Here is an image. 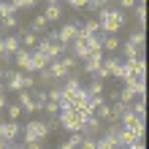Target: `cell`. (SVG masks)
Instances as JSON below:
<instances>
[{
    "label": "cell",
    "mask_w": 149,
    "mask_h": 149,
    "mask_svg": "<svg viewBox=\"0 0 149 149\" xmlns=\"http://www.w3.org/2000/svg\"><path fill=\"white\" fill-rule=\"evenodd\" d=\"M117 3H119V11H122V8H133L136 0H117Z\"/></svg>",
    "instance_id": "cell-42"
},
{
    "label": "cell",
    "mask_w": 149,
    "mask_h": 149,
    "mask_svg": "<svg viewBox=\"0 0 149 149\" xmlns=\"http://www.w3.org/2000/svg\"><path fill=\"white\" fill-rule=\"evenodd\" d=\"M122 65H125L127 73H133V76H138V79H144V73H146V63H144L141 57H136V60H122Z\"/></svg>",
    "instance_id": "cell-9"
},
{
    "label": "cell",
    "mask_w": 149,
    "mask_h": 149,
    "mask_svg": "<svg viewBox=\"0 0 149 149\" xmlns=\"http://www.w3.org/2000/svg\"><path fill=\"white\" fill-rule=\"evenodd\" d=\"M0 27H3V30H16V27H19V19H16V14L3 16V19H0Z\"/></svg>",
    "instance_id": "cell-23"
},
{
    "label": "cell",
    "mask_w": 149,
    "mask_h": 149,
    "mask_svg": "<svg viewBox=\"0 0 149 149\" xmlns=\"http://www.w3.org/2000/svg\"><path fill=\"white\" fill-rule=\"evenodd\" d=\"M95 149H119V146H117V141H114V138L100 136V138H95Z\"/></svg>",
    "instance_id": "cell-22"
},
{
    "label": "cell",
    "mask_w": 149,
    "mask_h": 149,
    "mask_svg": "<svg viewBox=\"0 0 149 149\" xmlns=\"http://www.w3.org/2000/svg\"><path fill=\"white\" fill-rule=\"evenodd\" d=\"M6 114H8V119H11V122H16V119L22 117V109H19V103H8V106H6Z\"/></svg>",
    "instance_id": "cell-27"
},
{
    "label": "cell",
    "mask_w": 149,
    "mask_h": 149,
    "mask_svg": "<svg viewBox=\"0 0 149 149\" xmlns=\"http://www.w3.org/2000/svg\"><path fill=\"white\" fill-rule=\"evenodd\" d=\"M6 106H8V100H6V95H0V111H6Z\"/></svg>",
    "instance_id": "cell-47"
},
{
    "label": "cell",
    "mask_w": 149,
    "mask_h": 149,
    "mask_svg": "<svg viewBox=\"0 0 149 149\" xmlns=\"http://www.w3.org/2000/svg\"><path fill=\"white\" fill-rule=\"evenodd\" d=\"M0 149H8V141H3V138H0Z\"/></svg>",
    "instance_id": "cell-49"
},
{
    "label": "cell",
    "mask_w": 149,
    "mask_h": 149,
    "mask_svg": "<svg viewBox=\"0 0 149 149\" xmlns=\"http://www.w3.org/2000/svg\"><path fill=\"white\" fill-rule=\"evenodd\" d=\"M52 136V127L46 125V122H41V119H33L24 125V144L27 141H43V138H49Z\"/></svg>",
    "instance_id": "cell-1"
},
{
    "label": "cell",
    "mask_w": 149,
    "mask_h": 149,
    "mask_svg": "<svg viewBox=\"0 0 149 149\" xmlns=\"http://www.w3.org/2000/svg\"><path fill=\"white\" fill-rule=\"evenodd\" d=\"M136 3H141V6H144V3H146V0H136Z\"/></svg>",
    "instance_id": "cell-53"
},
{
    "label": "cell",
    "mask_w": 149,
    "mask_h": 149,
    "mask_svg": "<svg viewBox=\"0 0 149 149\" xmlns=\"http://www.w3.org/2000/svg\"><path fill=\"white\" fill-rule=\"evenodd\" d=\"M119 149H144V141H136V144H130V146H119Z\"/></svg>",
    "instance_id": "cell-45"
},
{
    "label": "cell",
    "mask_w": 149,
    "mask_h": 149,
    "mask_svg": "<svg viewBox=\"0 0 149 149\" xmlns=\"http://www.w3.org/2000/svg\"><path fill=\"white\" fill-rule=\"evenodd\" d=\"M49 81H54V79H52V73L46 71V68H43V71H38V73H36V84H49Z\"/></svg>",
    "instance_id": "cell-34"
},
{
    "label": "cell",
    "mask_w": 149,
    "mask_h": 149,
    "mask_svg": "<svg viewBox=\"0 0 149 149\" xmlns=\"http://www.w3.org/2000/svg\"><path fill=\"white\" fill-rule=\"evenodd\" d=\"M49 63L52 60L43 54V52H30V73H38V71H43V68H49Z\"/></svg>",
    "instance_id": "cell-8"
},
{
    "label": "cell",
    "mask_w": 149,
    "mask_h": 149,
    "mask_svg": "<svg viewBox=\"0 0 149 149\" xmlns=\"http://www.w3.org/2000/svg\"><path fill=\"white\" fill-rule=\"evenodd\" d=\"M0 71H3V68H0Z\"/></svg>",
    "instance_id": "cell-54"
},
{
    "label": "cell",
    "mask_w": 149,
    "mask_h": 149,
    "mask_svg": "<svg viewBox=\"0 0 149 149\" xmlns=\"http://www.w3.org/2000/svg\"><path fill=\"white\" fill-rule=\"evenodd\" d=\"M127 109H130V111H133V114H136V117H141V119H144V114H146V103H144V95H141V98H138L136 103H130V106H127Z\"/></svg>",
    "instance_id": "cell-24"
},
{
    "label": "cell",
    "mask_w": 149,
    "mask_h": 149,
    "mask_svg": "<svg viewBox=\"0 0 149 149\" xmlns=\"http://www.w3.org/2000/svg\"><path fill=\"white\" fill-rule=\"evenodd\" d=\"M127 43H133V46H138V49H141V46H144V30H138V33H130Z\"/></svg>",
    "instance_id": "cell-33"
},
{
    "label": "cell",
    "mask_w": 149,
    "mask_h": 149,
    "mask_svg": "<svg viewBox=\"0 0 149 149\" xmlns=\"http://www.w3.org/2000/svg\"><path fill=\"white\" fill-rule=\"evenodd\" d=\"M8 14H16V11H14V6H11V3H6V0H0V19H3V16H8Z\"/></svg>",
    "instance_id": "cell-38"
},
{
    "label": "cell",
    "mask_w": 149,
    "mask_h": 149,
    "mask_svg": "<svg viewBox=\"0 0 149 149\" xmlns=\"http://www.w3.org/2000/svg\"><path fill=\"white\" fill-rule=\"evenodd\" d=\"M24 149H43V141H27Z\"/></svg>",
    "instance_id": "cell-43"
},
{
    "label": "cell",
    "mask_w": 149,
    "mask_h": 149,
    "mask_svg": "<svg viewBox=\"0 0 149 149\" xmlns=\"http://www.w3.org/2000/svg\"><path fill=\"white\" fill-rule=\"evenodd\" d=\"M100 49H103V54H114L119 49V38L117 36H100Z\"/></svg>",
    "instance_id": "cell-13"
},
{
    "label": "cell",
    "mask_w": 149,
    "mask_h": 149,
    "mask_svg": "<svg viewBox=\"0 0 149 149\" xmlns=\"http://www.w3.org/2000/svg\"><path fill=\"white\" fill-rule=\"evenodd\" d=\"M76 30H79V24H76V22H68V24H63V27L57 30V41H60V43H63V46L68 49V46L73 43V38H76Z\"/></svg>",
    "instance_id": "cell-6"
},
{
    "label": "cell",
    "mask_w": 149,
    "mask_h": 149,
    "mask_svg": "<svg viewBox=\"0 0 149 149\" xmlns=\"http://www.w3.org/2000/svg\"><path fill=\"white\" fill-rule=\"evenodd\" d=\"M46 24H49V22L43 19V14H38V16H33V27H30V30H33V33H43V30H46Z\"/></svg>",
    "instance_id": "cell-28"
},
{
    "label": "cell",
    "mask_w": 149,
    "mask_h": 149,
    "mask_svg": "<svg viewBox=\"0 0 149 149\" xmlns=\"http://www.w3.org/2000/svg\"><path fill=\"white\" fill-rule=\"evenodd\" d=\"M46 6H60V0H46Z\"/></svg>",
    "instance_id": "cell-48"
},
{
    "label": "cell",
    "mask_w": 149,
    "mask_h": 149,
    "mask_svg": "<svg viewBox=\"0 0 149 149\" xmlns=\"http://www.w3.org/2000/svg\"><path fill=\"white\" fill-rule=\"evenodd\" d=\"M103 71H106L109 76L117 79V76H119V71H122V60H119V57H114V54L103 57Z\"/></svg>",
    "instance_id": "cell-12"
},
{
    "label": "cell",
    "mask_w": 149,
    "mask_h": 149,
    "mask_svg": "<svg viewBox=\"0 0 149 149\" xmlns=\"http://www.w3.org/2000/svg\"><path fill=\"white\" fill-rule=\"evenodd\" d=\"M6 54V52H3V36H0V57H3Z\"/></svg>",
    "instance_id": "cell-50"
},
{
    "label": "cell",
    "mask_w": 149,
    "mask_h": 149,
    "mask_svg": "<svg viewBox=\"0 0 149 149\" xmlns=\"http://www.w3.org/2000/svg\"><path fill=\"white\" fill-rule=\"evenodd\" d=\"M38 52H43L49 60H60L65 54V46L60 41H49V38H38V46H36Z\"/></svg>",
    "instance_id": "cell-3"
},
{
    "label": "cell",
    "mask_w": 149,
    "mask_h": 149,
    "mask_svg": "<svg viewBox=\"0 0 149 149\" xmlns=\"http://www.w3.org/2000/svg\"><path fill=\"white\" fill-rule=\"evenodd\" d=\"M133 98H136L133 90H130V87H122V92H119V98H117V100H122L125 106H130V103H133Z\"/></svg>",
    "instance_id": "cell-31"
},
{
    "label": "cell",
    "mask_w": 149,
    "mask_h": 149,
    "mask_svg": "<svg viewBox=\"0 0 149 149\" xmlns=\"http://www.w3.org/2000/svg\"><path fill=\"white\" fill-rule=\"evenodd\" d=\"M133 16H136V22L144 27V22H146V8H144L141 3H136V6H133Z\"/></svg>",
    "instance_id": "cell-29"
},
{
    "label": "cell",
    "mask_w": 149,
    "mask_h": 149,
    "mask_svg": "<svg viewBox=\"0 0 149 149\" xmlns=\"http://www.w3.org/2000/svg\"><path fill=\"white\" fill-rule=\"evenodd\" d=\"M22 46H19V38H16V36H6L3 38V52H6V54H16V52H19Z\"/></svg>",
    "instance_id": "cell-17"
},
{
    "label": "cell",
    "mask_w": 149,
    "mask_h": 149,
    "mask_svg": "<svg viewBox=\"0 0 149 149\" xmlns=\"http://www.w3.org/2000/svg\"><path fill=\"white\" fill-rule=\"evenodd\" d=\"M46 71L52 73V79H54V81H60V79H65V76H68V68H65L63 63H60V60H52Z\"/></svg>",
    "instance_id": "cell-15"
},
{
    "label": "cell",
    "mask_w": 149,
    "mask_h": 149,
    "mask_svg": "<svg viewBox=\"0 0 149 149\" xmlns=\"http://www.w3.org/2000/svg\"><path fill=\"white\" fill-rule=\"evenodd\" d=\"M103 84H106V81H100V79H92V81H90V87H87V95H103Z\"/></svg>",
    "instance_id": "cell-26"
},
{
    "label": "cell",
    "mask_w": 149,
    "mask_h": 149,
    "mask_svg": "<svg viewBox=\"0 0 149 149\" xmlns=\"http://www.w3.org/2000/svg\"><path fill=\"white\" fill-rule=\"evenodd\" d=\"M19 133H22V125L19 122H0V138L3 141H8V144H14L16 138H19Z\"/></svg>",
    "instance_id": "cell-5"
},
{
    "label": "cell",
    "mask_w": 149,
    "mask_h": 149,
    "mask_svg": "<svg viewBox=\"0 0 149 149\" xmlns=\"http://www.w3.org/2000/svg\"><path fill=\"white\" fill-rule=\"evenodd\" d=\"M130 90H133V95H136V98H141V95L146 92V81H144V79H136V81L130 84Z\"/></svg>",
    "instance_id": "cell-30"
},
{
    "label": "cell",
    "mask_w": 149,
    "mask_h": 149,
    "mask_svg": "<svg viewBox=\"0 0 149 149\" xmlns=\"http://www.w3.org/2000/svg\"><path fill=\"white\" fill-rule=\"evenodd\" d=\"M0 95H3V81H0Z\"/></svg>",
    "instance_id": "cell-52"
},
{
    "label": "cell",
    "mask_w": 149,
    "mask_h": 149,
    "mask_svg": "<svg viewBox=\"0 0 149 149\" xmlns=\"http://www.w3.org/2000/svg\"><path fill=\"white\" fill-rule=\"evenodd\" d=\"M100 130H103V122H100V119L92 114V117H84V122H81V130H79V133H81L84 138H95V136L100 133Z\"/></svg>",
    "instance_id": "cell-4"
},
{
    "label": "cell",
    "mask_w": 149,
    "mask_h": 149,
    "mask_svg": "<svg viewBox=\"0 0 149 149\" xmlns=\"http://www.w3.org/2000/svg\"><path fill=\"white\" fill-rule=\"evenodd\" d=\"M19 46H22V49H36V46H38V36H36L33 30H22Z\"/></svg>",
    "instance_id": "cell-16"
},
{
    "label": "cell",
    "mask_w": 149,
    "mask_h": 149,
    "mask_svg": "<svg viewBox=\"0 0 149 149\" xmlns=\"http://www.w3.org/2000/svg\"><path fill=\"white\" fill-rule=\"evenodd\" d=\"M103 130H106V136H109V138H114V141H117V138H119V133H122L125 127H122L117 119H111V122H109V125L103 127Z\"/></svg>",
    "instance_id": "cell-21"
},
{
    "label": "cell",
    "mask_w": 149,
    "mask_h": 149,
    "mask_svg": "<svg viewBox=\"0 0 149 149\" xmlns=\"http://www.w3.org/2000/svg\"><path fill=\"white\" fill-rule=\"evenodd\" d=\"M14 65H16V71H22V73H30V49H19L14 54Z\"/></svg>",
    "instance_id": "cell-11"
},
{
    "label": "cell",
    "mask_w": 149,
    "mask_h": 149,
    "mask_svg": "<svg viewBox=\"0 0 149 149\" xmlns=\"http://www.w3.org/2000/svg\"><path fill=\"white\" fill-rule=\"evenodd\" d=\"M38 0H11V6H14V11H19V8H33Z\"/></svg>",
    "instance_id": "cell-36"
},
{
    "label": "cell",
    "mask_w": 149,
    "mask_h": 149,
    "mask_svg": "<svg viewBox=\"0 0 149 149\" xmlns=\"http://www.w3.org/2000/svg\"><path fill=\"white\" fill-rule=\"evenodd\" d=\"M19 109H22V114H33L36 111V100H33V95L27 90L19 92Z\"/></svg>",
    "instance_id": "cell-14"
},
{
    "label": "cell",
    "mask_w": 149,
    "mask_h": 149,
    "mask_svg": "<svg viewBox=\"0 0 149 149\" xmlns=\"http://www.w3.org/2000/svg\"><path fill=\"white\" fill-rule=\"evenodd\" d=\"M33 100H36V111H41V106L46 103V90H36V95H33Z\"/></svg>",
    "instance_id": "cell-35"
},
{
    "label": "cell",
    "mask_w": 149,
    "mask_h": 149,
    "mask_svg": "<svg viewBox=\"0 0 149 149\" xmlns=\"http://www.w3.org/2000/svg\"><path fill=\"white\" fill-rule=\"evenodd\" d=\"M41 111H46V114H52V117H57V114H60V106H57V103H52V100H46V103L41 106Z\"/></svg>",
    "instance_id": "cell-37"
},
{
    "label": "cell",
    "mask_w": 149,
    "mask_h": 149,
    "mask_svg": "<svg viewBox=\"0 0 149 149\" xmlns=\"http://www.w3.org/2000/svg\"><path fill=\"white\" fill-rule=\"evenodd\" d=\"M103 57H106V54H100V52H98V54H87V57H84V73L95 76V73L100 71V63H103Z\"/></svg>",
    "instance_id": "cell-10"
},
{
    "label": "cell",
    "mask_w": 149,
    "mask_h": 149,
    "mask_svg": "<svg viewBox=\"0 0 149 149\" xmlns=\"http://www.w3.org/2000/svg\"><path fill=\"white\" fill-rule=\"evenodd\" d=\"M68 141H71L73 146H79V144L84 141V136H81V133H71V138H68Z\"/></svg>",
    "instance_id": "cell-40"
},
{
    "label": "cell",
    "mask_w": 149,
    "mask_h": 149,
    "mask_svg": "<svg viewBox=\"0 0 149 149\" xmlns=\"http://www.w3.org/2000/svg\"><path fill=\"white\" fill-rule=\"evenodd\" d=\"M57 149H76V146H73V144H71V141H63V144H60V146H57Z\"/></svg>",
    "instance_id": "cell-46"
},
{
    "label": "cell",
    "mask_w": 149,
    "mask_h": 149,
    "mask_svg": "<svg viewBox=\"0 0 149 149\" xmlns=\"http://www.w3.org/2000/svg\"><path fill=\"white\" fill-rule=\"evenodd\" d=\"M119 49H122V60H136L138 54H141V49L138 46H133V43H119Z\"/></svg>",
    "instance_id": "cell-18"
},
{
    "label": "cell",
    "mask_w": 149,
    "mask_h": 149,
    "mask_svg": "<svg viewBox=\"0 0 149 149\" xmlns=\"http://www.w3.org/2000/svg\"><path fill=\"white\" fill-rule=\"evenodd\" d=\"M68 6H71V8H84L87 0H68Z\"/></svg>",
    "instance_id": "cell-44"
},
{
    "label": "cell",
    "mask_w": 149,
    "mask_h": 149,
    "mask_svg": "<svg viewBox=\"0 0 149 149\" xmlns=\"http://www.w3.org/2000/svg\"><path fill=\"white\" fill-rule=\"evenodd\" d=\"M60 16H63V6H46L43 8V19L46 22H57Z\"/></svg>",
    "instance_id": "cell-20"
},
{
    "label": "cell",
    "mask_w": 149,
    "mask_h": 149,
    "mask_svg": "<svg viewBox=\"0 0 149 149\" xmlns=\"http://www.w3.org/2000/svg\"><path fill=\"white\" fill-rule=\"evenodd\" d=\"M81 27H84L87 33H90V36H98V33H100V22L95 19V16H90V19H87V22L81 24Z\"/></svg>",
    "instance_id": "cell-25"
},
{
    "label": "cell",
    "mask_w": 149,
    "mask_h": 149,
    "mask_svg": "<svg viewBox=\"0 0 149 149\" xmlns=\"http://www.w3.org/2000/svg\"><path fill=\"white\" fill-rule=\"evenodd\" d=\"M60 63H63V65L68 68V71H73V68L79 65V60H76V57L71 54V52H68V54H63V57H60Z\"/></svg>",
    "instance_id": "cell-32"
},
{
    "label": "cell",
    "mask_w": 149,
    "mask_h": 149,
    "mask_svg": "<svg viewBox=\"0 0 149 149\" xmlns=\"http://www.w3.org/2000/svg\"><path fill=\"white\" fill-rule=\"evenodd\" d=\"M8 149H24V146H16V144H8Z\"/></svg>",
    "instance_id": "cell-51"
},
{
    "label": "cell",
    "mask_w": 149,
    "mask_h": 149,
    "mask_svg": "<svg viewBox=\"0 0 149 149\" xmlns=\"http://www.w3.org/2000/svg\"><path fill=\"white\" fill-rule=\"evenodd\" d=\"M30 87H36V76H33V73H24V90H30Z\"/></svg>",
    "instance_id": "cell-39"
},
{
    "label": "cell",
    "mask_w": 149,
    "mask_h": 149,
    "mask_svg": "<svg viewBox=\"0 0 149 149\" xmlns=\"http://www.w3.org/2000/svg\"><path fill=\"white\" fill-rule=\"evenodd\" d=\"M0 76L8 81V90H14V92H22L24 90V73L22 71H11V73H8V71H0Z\"/></svg>",
    "instance_id": "cell-7"
},
{
    "label": "cell",
    "mask_w": 149,
    "mask_h": 149,
    "mask_svg": "<svg viewBox=\"0 0 149 149\" xmlns=\"http://www.w3.org/2000/svg\"><path fill=\"white\" fill-rule=\"evenodd\" d=\"M79 146H81V149H95V138H84Z\"/></svg>",
    "instance_id": "cell-41"
},
{
    "label": "cell",
    "mask_w": 149,
    "mask_h": 149,
    "mask_svg": "<svg viewBox=\"0 0 149 149\" xmlns=\"http://www.w3.org/2000/svg\"><path fill=\"white\" fill-rule=\"evenodd\" d=\"M57 122H60V127H65L68 133H79L81 130V122H84V117L79 111H73V109H63L57 114Z\"/></svg>",
    "instance_id": "cell-2"
},
{
    "label": "cell",
    "mask_w": 149,
    "mask_h": 149,
    "mask_svg": "<svg viewBox=\"0 0 149 149\" xmlns=\"http://www.w3.org/2000/svg\"><path fill=\"white\" fill-rule=\"evenodd\" d=\"M71 54L79 60V63H84V57L90 54V52H87V46H84V41H73L71 43Z\"/></svg>",
    "instance_id": "cell-19"
}]
</instances>
